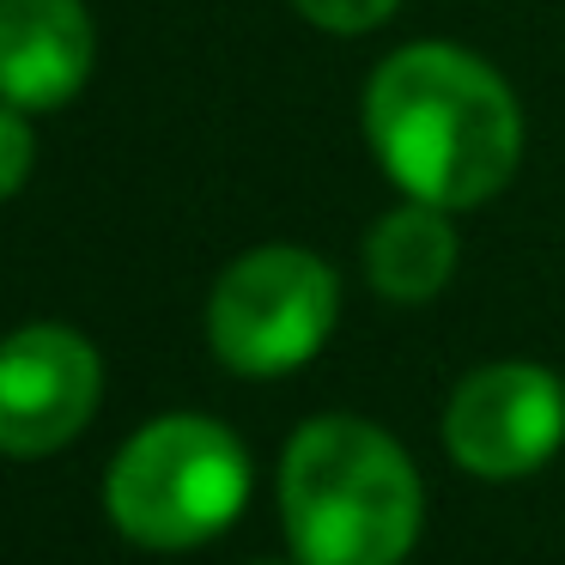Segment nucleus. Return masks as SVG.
<instances>
[{
	"label": "nucleus",
	"instance_id": "1",
	"mask_svg": "<svg viewBox=\"0 0 565 565\" xmlns=\"http://www.w3.org/2000/svg\"><path fill=\"white\" fill-rule=\"evenodd\" d=\"M365 140L407 201L462 213L516 177L523 110L475 50L407 43L365 86Z\"/></svg>",
	"mask_w": 565,
	"mask_h": 565
},
{
	"label": "nucleus",
	"instance_id": "2",
	"mask_svg": "<svg viewBox=\"0 0 565 565\" xmlns=\"http://www.w3.org/2000/svg\"><path fill=\"white\" fill-rule=\"evenodd\" d=\"M426 492L407 450L359 414H322L280 456V523L298 565H402Z\"/></svg>",
	"mask_w": 565,
	"mask_h": 565
},
{
	"label": "nucleus",
	"instance_id": "3",
	"mask_svg": "<svg viewBox=\"0 0 565 565\" xmlns=\"http://www.w3.org/2000/svg\"><path fill=\"white\" fill-rule=\"evenodd\" d=\"M249 504V450L207 414L147 419L104 475V511L135 547L183 553L225 535Z\"/></svg>",
	"mask_w": 565,
	"mask_h": 565
},
{
	"label": "nucleus",
	"instance_id": "4",
	"mask_svg": "<svg viewBox=\"0 0 565 565\" xmlns=\"http://www.w3.org/2000/svg\"><path fill=\"white\" fill-rule=\"evenodd\" d=\"M341 317V280L317 249H244L207 292V347L237 377H286L310 365Z\"/></svg>",
	"mask_w": 565,
	"mask_h": 565
},
{
	"label": "nucleus",
	"instance_id": "5",
	"mask_svg": "<svg viewBox=\"0 0 565 565\" xmlns=\"http://www.w3.org/2000/svg\"><path fill=\"white\" fill-rule=\"evenodd\" d=\"M565 444V383L547 365L499 359L468 371L444 402V450L475 480H523Z\"/></svg>",
	"mask_w": 565,
	"mask_h": 565
},
{
	"label": "nucleus",
	"instance_id": "6",
	"mask_svg": "<svg viewBox=\"0 0 565 565\" xmlns=\"http://www.w3.org/2000/svg\"><path fill=\"white\" fill-rule=\"evenodd\" d=\"M104 359L67 322H25L0 341V456L38 462L92 426Z\"/></svg>",
	"mask_w": 565,
	"mask_h": 565
},
{
	"label": "nucleus",
	"instance_id": "7",
	"mask_svg": "<svg viewBox=\"0 0 565 565\" xmlns=\"http://www.w3.org/2000/svg\"><path fill=\"white\" fill-rule=\"evenodd\" d=\"M98 62L86 0H0V98L25 116L62 110Z\"/></svg>",
	"mask_w": 565,
	"mask_h": 565
},
{
	"label": "nucleus",
	"instance_id": "8",
	"mask_svg": "<svg viewBox=\"0 0 565 565\" xmlns=\"http://www.w3.org/2000/svg\"><path fill=\"white\" fill-rule=\"evenodd\" d=\"M456 256H462L456 225L431 201L390 207L365 237V274L390 305H426V298H438L456 274Z\"/></svg>",
	"mask_w": 565,
	"mask_h": 565
},
{
	"label": "nucleus",
	"instance_id": "9",
	"mask_svg": "<svg viewBox=\"0 0 565 565\" xmlns=\"http://www.w3.org/2000/svg\"><path fill=\"white\" fill-rule=\"evenodd\" d=\"M292 7L317 31H334V38H365V31L390 25L402 0H292Z\"/></svg>",
	"mask_w": 565,
	"mask_h": 565
},
{
	"label": "nucleus",
	"instance_id": "10",
	"mask_svg": "<svg viewBox=\"0 0 565 565\" xmlns=\"http://www.w3.org/2000/svg\"><path fill=\"white\" fill-rule=\"evenodd\" d=\"M31 164H38V135H31V122H25L19 104L0 98V201L25 189Z\"/></svg>",
	"mask_w": 565,
	"mask_h": 565
},
{
	"label": "nucleus",
	"instance_id": "11",
	"mask_svg": "<svg viewBox=\"0 0 565 565\" xmlns=\"http://www.w3.org/2000/svg\"><path fill=\"white\" fill-rule=\"evenodd\" d=\"M256 565H280V559H256ZM292 565H298V559H292Z\"/></svg>",
	"mask_w": 565,
	"mask_h": 565
}]
</instances>
